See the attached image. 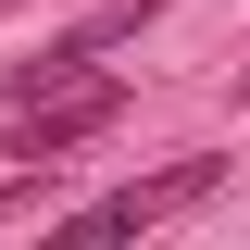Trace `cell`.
I'll list each match as a JSON object with an SVG mask.
<instances>
[{"instance_id":"6da1fadb","label":"cell","mask_w":250,"mask_h":250,"mask_svg":"<svg viewBox=\"0 0 250 250\" xmlns=\"http://www.w3.org/2000/svg\"><path fill=\"white\" fill-rule=\"evenodd\" d=\"M213 188V163H175V175H150V188H113V200H88V213H62V225H38L25 250H138L163 213H188Z\"/></svg>"},{"instance_id":"7a4b0ae2","label":"cell","mask_w":250,"mask_h":250,"mask_svg":"<svg viewBox=\"0 0 250 250\" xmlns=\"http://www.w3.org/2000/svg\"><path fill=\"white\" fill-rule=\"evenodd\" d=\"M113 113H125V88H113V75H75V88H50V100H25V113H13V163L62 175V150H88Z\"/></svg>"}]
</instances>
